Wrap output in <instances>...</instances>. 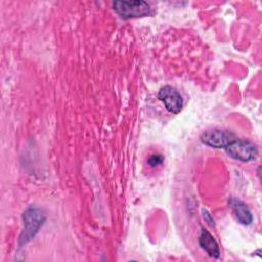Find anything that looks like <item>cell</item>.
Instances as JSON below:
<instances>
[{"label":"cell","mask_w":262,"mask_h":262,"mask_svg":"<svg viewBox=\"0 0 262 262\" xmlns=\"http://www.w3.org/2000/svg\"><path fill=\"white\" fill-rule=\"evenodd\" d=\"M44 213L38 208H29L23 214L24 230L19 236V245L27 244L38 233L45 221Z\"/></svg>","instance_id":"6da1fadb"},{"label":"cell","mask_w":262,"mask_h":262,"mask_svg":"<svg viewBox=\"0 0 262 262\" xmlns=\"http://www.w3.org/2000/svg\"><path fill=\"white\" fill-rule=\"evenodd\" d=\"M113 8L122 18L125 19L143 17L150 13L149 4L141 0L115 1L113 2Z\"/></svg>","instance_id":"7a4b0ae2"},{"label":"cell","mask_w":262,"mask_h":262,"mask_svg":"<svg viewBox=\"0 0 262 262\" xmlns=\"http://www.w3.org/2000/svg\"><path fill=\"white\" fill-rule=\"evenodd\" d=\"M225 151L230 158L241 162H251L258 156V148L254 143L237 138L225 147Z\"/></svg>","instance_id":"3957f363"},{"label":"cell","mask_w":262,"mask_h":262,"mask_svg":"<svg viewBox=\"0 0 262 262\" xmlns=\"http://www.w3.org/2000/svg\"><path fill=\"white\" fill-rule=\"evenodd\" d=\"M158 98L164 103L165 108L172 113L178 114L183 105V99L179 91L172 86H164L159 90Z\"/></svg>","instance_id":"277c9868"},{"label":"cell","mask_w":262,"mask_h":262,"mask_svg":"<svg viewBox=\"0 0 262 262\" xmlns=\"http://www.w3.org/2000/svg\"><path fill=\"white\" fill-rule=\"evenodd\" d=\"M236 137L228 131L225 130H209L202 134L201 140L204 144L213 148H224L231 143Z\"/></svg>","instance_id":"5b68a950"},{"label":"cell","mask_w":262,"mask_h":262,"mask_svg":"<svg viewBox=\"0 0 262 262\" xmlns=\"http://www.w3.org/2000/svg\"><path fill=\"white\" fill-rule=\"evenodd\" d=\"M228 204L237 222L244 225H249L253 222V215L245 203L235 198H230Z\"/></svg>","instance_id":"8992f818"},{"label":"cell","mask_w":262,"mask_h":262,"mask_svg":"<svg viewBox=\"0 0 262 262\" xmlns=\"http://www.w3.org/2000/svg\"><path fill=\"white\" fill-rule=\"evenodd\" d=\"M199 244L202 247V249L205 250L211 257L219 258L220 256L219 246L216 239L207 229H202L199 237Z\"/></svg>","instance_id":"52a82bcc"},{"label":"cell","mask_w":262,"mask_h":262,"mask_svg":"<svg viewBox=\"0 0 262 262\" xmlns=\"http://www.w3.org/2000/svg\"><path fill=\"white\" fill-rule=\"evenodd\" d=\"M164 156L161 155V154H152L148 157L147 159V164L148 166L152 167V168H156V167H159L161 166L163 163H164Z\"/></svg>","instance_id":"ba28073f"},{"label":"cell","mask_w":262,"mask_h":262,"mask_svg":"<svg viewBox=\"0 0 262 262\" xmlns=\"http://www.w3.org/2000/svg\"><path fill=\"white\" fill-rule=\"evenodd\" d=\"M203 215H204V218L207 221V223L211 226H214V219L207 210H203Z\"/></svg>","instance_id":"9c48e42d"}]
</instances>
